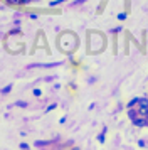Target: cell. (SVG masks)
Listing matches in <instances>:
<instances>
[{
    "mask_svg": "<svg viewBox=\"0 0 148 150\" xmlns=\"http://www.w3.org/2000/svg\"><path fill=\"white\" fill-rule=\"evenodd\" d=\"M10 89H12V84H8V86H5V88L0 91V95H5V93H10Z\"/></svg>",
    "mask_w": 148,
    "mask_h": 150,
    "instance_id": "obj_1",
    "label": "cell"
},
{
    "mask_svg": "<svg viewBox=\"0 0 148 150\" xmlns=\"http://www.w3.org/2000/svg\"><path fill=\"white\" fill-rule=\"evenodd\" d=\"M15 105H17V106H24V108L27 106V103H25V101H17Z\"/></svg>",
    "mask_w": 148,
    "mask_h": 150,
    "instance_id": "obj_2",
    "label": "cell"
},
{
    "mask_svg": "<svg viewBox=\"0 0 148 150\" xmlns=\"http://www.w3.org/2000/svg\"><path fill=\"white\" fill-rule=\"evenodd\" d=\"M20 149H22V150H27V149H29V145H27V143H20Z\"/></svg>",
    "mask_w": 148,
    "mask_h": 150,
    "instance_id": "obj_3",
    "label": "cell"
},
{
    "mask_svg": "<svg viewBox=\"0 0 148 150\" xmlns=\"http://www.w3.org/2000/svg\"><path fill=\"white\" fill-rule=\"evenodd\" d=\"M118 19H121V21H123V19H126V14H120V15H118Z\"/></svg>",
    "mask_w": 148,
    "mask_h": 150,
    "instance_id": "obj_4",
    "label": "cell"
},
{
    "mask_svg": "<svg viewBox=\"0 0 148 150\" xmlns=\"http://www.w3.org/2000/svg\"><path fill=\"white\" fill-rule=\"evenodd\" d=\"M34 95H35V96H40V89H34Z\"/></svg>",
    "mask_w": 148,
    "mask_h": 150,
    "instance_id": "obj_5",
    "label": "cell"
},
{
    "mask_svg": "<svg viewBox=\"0 0 148 150\" xmlns=\"http://www.w3.org/2000/svg\"><path fill=\"white\" fill-rule=\"evenodd\" d=\"M7 2H8V4H17L19 0H7Z\"/></svg>",
    "mask_w": 148,
    "mask_h": 150,
    "instance_id": "obj_6",
    "label": "cell"
},
{
    "mask_svg": "<svg viewBox=\"0 0 148 150\" xmlns=\"http://www.w3.org/2000/svg\"><path fill=\"white\" fill-rule=\"evenodd\" d=\"M20 4H29V2H30V0H19Z\"/></svg>",
    "mask_w": 148,
    "mask_h": 150,
    "instance_id": "obj_7",
    "label": "cell"
},
{
    "mask_svg": "<svg viewBox=\"0 0 148 150\" xmlns=\"http://www.w3.org/2000/svg\"><path fill=\"white\" fill-rule=\"evenodd\" d=\"M73 150H79V149H73Z\"/></svg>",
    "mask_w": 148,
    "mask_h": 150,
    "instance_id": "obj_8",
    "label": "cell"
}]
</instances>
